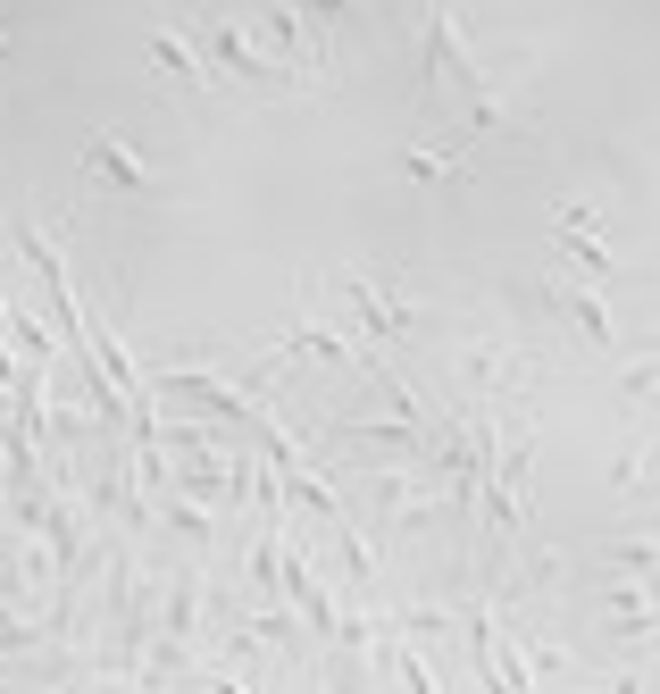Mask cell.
Wrapping results in <instances>:
<instances>
[{
  "mask_svg": "<svg viewBox=\"0 0 660 694\" xmlns=\"http://www.w3.org/2000/svg\"><path fill=\"white\" fill-rule=\"evenodd\" d=\"M92 159H101V168H109V176H126V184H143V159H134V151H117V143H101V151H92Z\"/></svg>",
  "mask_w": 660,
  "mask_h": 694,
  "instance_id": "6da1fadb",
  "label": "cell"
}]
</instances>
